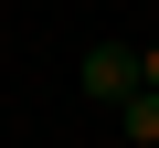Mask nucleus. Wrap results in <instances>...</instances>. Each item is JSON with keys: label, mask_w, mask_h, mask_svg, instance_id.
<instances>
[{"label": "nucleus", "mask_w": 159, "mask_h": 148, "mask_svg": "<svg viewBox=\"0 0 159 148\" xmlns=\"http://www.w3.org/2000/svg\"><path fill=\"white\" fill-rule=\"evenodd\" d=\"M85 95H96L106 116L138 95V42H85Z\"/></svg>", "instance_id": "1"}, {"label": "nucleus", "mask_w": 159, "mask_h": 148, "mask_svg": "<svg viewBox=\"0 0 159 148\" xmlns=\"http://www.w3.org/2000/svg\"><path fill=\"white\" fill-rule=\"evenodd\" d=\"M117 137H127V148H159V85H138V95L117 106Z\"/></svg>", "instance_id": "2"}, {"label": "nucleus", "mask_w": 159, "mask_h": 148, "mask_svg": "<svg viewBox=\"0 0 159 148\" xmlns=\"http://www.w3.org/2000/svg\"><path fill=\"white\" fill-rule=\"evenodd\" d=\"M138 85H159V42H138Z\"/></svg>", "instance_id": "3"}]
</instances>
